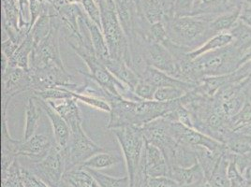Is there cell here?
<instances>
[{
    "label": "cell",
    "mask_w": 251,
    "mask_h": 187,
    "mask_svg": "<svg viewBox=\"0 0 251 187\" xmlns=\"http://www.w3.org/2000/svg\"><path fill=\"white\" fill-rule=\"evenodd\" d=\"M75 98H67L55 101H49L48 103L62 116L71 129L78 127L83 124L81 112L76 103Z\"/></svg>",
    "instance_id": "obj_20"
},
{
    "label": "cell",
    "mask_w": 251,
    "mask_h": 187,
    "mask_svg": "<svg viewBox=\"0 0 251 187\" xmlns=\"http://www.w3.org/2000/svg\"><path fill=\"white\" fill-rule=\"evenodd\" d=\"M172 130L176 141L190 146L193 149L202 147L217 154H223L227 150L225 143L210 136L203 134L195 128L172 122Z\"/></svg>",
    "instance_id": "obj_13"
},
{
    "label": "cell",
    "mask_w": 251,
    "mask_h": 187,
    "mask_svg": "<svg viewBox=\"0 0 251 187\" xmlns=\"http://www.w3.org/2000/svg\"><path fill=\"white\" fill-rule=\"evenodd\" d=\"M42 111V107L39 104L37 98L31 95L28 98L27 104H26L25 127V131H24V135H23L22 140H28L29 138H31L32 136L35 135Z\"/></svg>",
    "instance_id": "obj_26"
},
{
    "label": "cell",
    "mask_w": 251,
    "mask_h": 187,
    "mask_svg": "<svg viewBox=\"0 0 251 187\" xmlns=\"http://www.w3.org/2000/svg\"><path fill=\"white\" fill-rule=\"evenodd\" d=\"M141 79L147 81V83H151L152 85H154L157 88L171 86V87H177L180 89H183L186 92H188L198 86L196 84L180 81L176 78L169 75L167 73L160 71L157 69H154L149 66L142 74Z\"/></svg>",
    "instance_id": "obj_17"
},
{
    "label": "cell",
    "mask_w": 251,
    "mask_h": 187,
    "mask_svg": "<svg viewBox=\"0 0 251 187\" xmlns=\"http://www.w3.org/2000/svg\"><path fill=\"white\" fill-rule=\"evenodd\" d=\"M168 177L175 180L181 187H193L206 179L199 162L188 167L171 166Z\"/></svg>",
    "instance_id": "obj_18"
},
{
    "label": "cell",
    "mask_w": 251,
    "mask_h": 187,
    "mask_svg": "<svg viewBox=\"0 0 251 187\" xmlns=\"http://www.w3.org/2000/svg\"><path fill=\"white\" fill-rule=\"evenodd\" d=\"M76 54H78L84 61L89 71L90 77L99 83L107 92H109L115 96H123L130 100H139L134 92H132L126 85L120 82L115 77L110 70L106 68L96 55L94 50L85 47L83 44L79 43H68Z\"/></svg>",
    "instance_id": "obj_4"
},
{
    "label": "cell",
    "mask_w": 251,
    "mask_h": 187,
    "mask_svg": "<svg viewBox=\"0 0 251 187\" xmlns=\"http://www.w3.org/2000/svg\"><path fill=\"white\" fill-rule=\"evenodd\" d=\"M103 147L98 145L85 134L83 125L71 129V138L69 144L64 149L66 160H67V170L81 166L86 160L91 158L99 153L105 152Z\"/></svg>",
    "instance_id": "obj_8"
},
{
    "label": "cell",
    "mask_w": 251,
    "mask_h": 187,
    "mask_svg": "<svg viewBox=\"0 0 251 187\" xmlns=\"http://www.w3.org/2000/svg\"><path fill=\"white\" fill-rule=\"evenodd\" d=\"M17 158L12 165L2 173V187H25L22 181L21 166Z\"/></svg>",
    "instance_id": "obj_32"
},
{
    "label": "cell",
    "mask_w": 251,
    "mask_h": 187,
    "mask_svg": "<svg viewBox=\"0 0 251 187\" xmlns=\"http://www.w3.org/2000/svg\"><path fill=\"white\" fill-rule=\"evenodd\" d=\"M31 90L29 70L20 68H8L2 73V115H7L8 106L13 96Z\"/></svg>",
    "instance_id": "obj_12"
},
{
    "label": "cell",
    "mask_w": 251,
    "mask_h": 187,
    "mask_svg": "<svg viewBox=\"0 0 251 187\" xmlns=\"http://www.w3.org/2000/svg\"><path fill=\"white\" fill-rule=\"evenodd\" d=\"M21 177L25 187H50L40 178L36 176L29 169L21 166Z\"/></svg>",
    "instance_id": "obj_41"
},
{
    "label": "cell",
    "mask_w": 251,
    "mask_h": 187,
    "mask_svg": "<svg viewBox=\"0 0 251 187\" xmlns=\"http://www.w3.org/2000/svg\"><path fill=\"white\" fill-rule=\"evenodd\" d=\"M194 0H176L174 8V17H189L193 10Z\"/></svg>",
    "instance_id": "obj_42"
},
{
    "label": "cell",
    "mask_w": 251,
    "mask_h": 187,
    "mask_svg": "<svg viewBox=\"0 0 251 187\" xmlns=\"http://www.w3.org/2000/svg\"><path fill=\"white\" fill-rule=\"evenodd\" d=\"M178 99L160 102L143 99L130 100L123 96H114L109 101L111 113L106 127L110 130L124 126L142 127L157 118L164 117L176 108Z\"/></svg>",
    "instance_id": "obj_1"
},
{
    "label": "cell",
    "mask_w": 251,
    "mask_h": 187,
    "mask_svg": "<svg viewBox=\"0 0 251 187\" xmlns=\"http://www.w3.org/2000/svg\"><path fill=\"white\" fill-rule=\"evenodd\" d=\"M19 44H16L15 42H12L11 39H7L5 41L2 42L1 44V54L6 56L8 58V60H10L12 55L14 54V52L16 51V49L18 48Z\"/></svg>",
    "instance_id": "obj_43"
},
{
    "label": "cell",
    "mask_w": 251,
    "mask_h": 187,
    "mask_svg": "<svg viewBox=\"0 0 251 187\" xmlns=\"http://www.w3.org/2000/svg\"><path fill=\"white\" fill-rule=\"evenodd\" d=\"M106 68L120 82L126 85L132 92L136 87L141 77L125 61L112 58L111 56L103 61Z\"/></svg>",
    "instance_id": "obj_19"
},
{
    "label": "cell",
    "mask_w": 251,
    "mask_h": 187,
    "mask_svg": "<svg viewBox=\"0 0 251 187\" xmlns=\"http://www.w3.org/2000/svg\"><path fill=\"white\" fill-rule=\"evenodd\" d=\"M214 19L209 16L174 17L163 22V23L167 30L168 39L191 52L213 37L210 33L209 25Z\"/></svg>",
    "instance_id": "obj_2"
},
{
    "label": "cell",
    "mask_w": 251,
    "mask_h": 187,
    "mask_svg": "<svg viewBox=\"0 0 251 187\" xmlns=\"http://www.w3.org/2000/svg\"><path fill=\"white\" fill-rule=\"evenodd\" d=\"M112 132L116 137L124 154L129 187H135L146 145L142 129L138 126H124L115 128Z\"/></svg>",
    "instance_id": "obj_6"
},
{
    "label": "cell",
    "mask_w": 251,
    "mask_h": 187,
    "mask_svg": "<svg viewBox=\"0 0 251 187\" xmlns=\"http://www.w3.org/2000/svg\"><path fill=\"white\" fill-rule=\"evenodd\" d=\"M243 176L246 181V186L251 187V166L247 167L243 172Z\"/></svg>",
    "instance_id": "obj_45"
},
{
    "label": "cell",
    "mask_w": 251,
    "mask_h": 187,
    "mask_svg": "<svg viewBox=\"0 0 251 187\" xmlns=\"http://www.w3.org/2000/svg\"><path fill=\"white\" fill-rule=\"evenodd\" d=\"M228 178H229L230 187H246V181L244 179V176L239 171L234 160L232 159H230L229 166H228Z\"/></svg>",
    "instance_id": "obj_39"
},
{
    "label": "cell",
    "mask_w": 251,
    "mask_h": 187,
    "mask_svg": "<svg viewBox=\"0 0 251 187\" xmlns=\"http://www.w3.org/2000/svg\"><path fill=\"white\" fill-rule=\"evenodd\" d=\"M95 180L98 182L100 187H129V178L128 176L124 178H114V177L105 175L98 170L85 168Z\"/></svg>",
    "instance_id": "obj_34"
},
{
    "label": "cell",
    "mask_w": 251,
    "mask_h": 187,
    "mask_svg": "<svg viewBox=\"0 0 251 187\" xmlns=\"http://www.w3.org/2000/svg\"><path fill=\"white\" fill-rule=\"evenodd\" d=\"M34 42L31 35H28L19 44L18 48L9 60V68H20L25 70H30V57L34 49Z\"/></svg>",
    "instance_id": "obj_24"
},
{
    "label": "cell",
    "mask_w": 251,
    "mask_h": 187,
    "mask_svg": "<svg viewBox=\"0 0 251 187\" xmlns=\"http://www.w3.org/2000/svg\"><path fill=\"white\" fill-rule=\"evenodd\" d=\"M100 9L101 30L112 58L125 61L130 67L129 43L119 21L115 0H97Z\"/></svg>",
    "instance_id": "obj_3"
},
{
    "label": "cell",
    "mask_w": 251,
    "mask_h": 187,
    "mask_svg": "<svg viewBox=\"0 0 251 187\" xmlns=\"http://www.w3.org/2000/svg\"><path fill=\"white\" fill-rule=\"evenodd\" d=\"M142 187H181L177 183L168 176L148 177Z\"/></svg>",
    "instance_id": "obj_40"
},
{
    "label": "cell",
    "mask_w": 251,
    "mask_h": 187,
    "mask_svg": "<svg viewBox=\"0 0 251 187\" xmlns=\"http://www.w3.org/2000/svg\"><path fill=\"white\" fill-rule=\"evenodd\" d=\"M230 35L233 37L231 42L240 52L242 56L251 53V26L241 20H238L230 29Z\"/></svg>",
    "instance_id": "obj_23"
},
{
    "label": "cell",
    "mask_w": 251,
    "mask_h": 187,
    "mask_svg": "<svg viewBox=\"0 0 251 187\" xmlns=\"http://www.w3.org/2000/svg\"><path fill=\"white\" fill-rule=\"evenodd\" d=\"M91 187H100V185L98 184V182L95 180L94 182H93V184H92V186Z\"/></svg>",
    "instance_id": "obj_47"
},
{
    "label": "cell",
    "mask_w": 251,
    "mask_h": 187,
    "mask_svg": "<svg viewBox=\"0 0 251 187\" xmlns=\"http://www.w3.org/2000/svg\"><path fill=\"white\" fill-rule=\"evenodd\" d=\"M157 87L147 83V81L141 79L134 89V93L140 99L143 100H154Z\"/></svg>",
    "instance_id": "obj_37"
},
{
    "label": "cell",
    "mask_w": 251,
    "mask_h": 187,
    "mask_svg": "<svg viewBox=\"0 0 251 187\" xmlns=\"http://www.w3.org/2000/svg\"><path fill=\"white\" fill-rule=\"evenodd\" d=\"M158 1L165 14L164 22L174 18V8H175L176 0H158Z\"/></svg>",
    "instance_id": "obj_44"
},
{
    "label": "cell",
    "mask_w": 251,
    "mask_h": 187,
    "mask_svg": "<svg viewBox=\"0 0 251 187\" xmlns=\"http://www.w3.org/2000/svg\"><path fill=\"white\" fill-rule=\"evenodd\" d=\"M229 125L234 132L251 125V102L247 100L240 111L229 120Z\"/></svg>",
    "instance_id": "obj_33"
},
{
    "label": "cell",
    "mask_w": 251,
    "mask_h": 187,
    "mask_svg": "<svg viewBox=\"0 0 251 187\" xmlns=\"http://www.w3.org/2000/svg\"><path fill=\"white\" fill-rule=\"evenodd\" d=\"M69 92L76 100H79V101L84 102L85 104L89 105L90 107L94 108L96 110L102 111V112L109 113V114L111 113V106L107 101H105L101 98H98V97H94V96L77 93V92L73 91L71 89H69Z\"/></svg>",
    "instance_id": "obj_35"
},
{
    "label": "cell",
    "mask_w": 251,
    "mask_h": 187,
    "mask_svg": "<svg viewBox=\"0 0 251 187\" xmlns=\"http://www.w3.org/2000/svg\"><path fill=\"white\" fill-rule=\"evenodd\" d=\"M83 18L89 32L95 53L98 56V58L101 62H103L107 58L110 57V53H109V49H108L102 30L98 24H96L94 22L86 15V13L83 14Z\"/></svg>",
    "instance_id": "obj_22"
},
{
    "label": "cell",
    "mask_w": 251,
    "mask_h": 187,
    "mask_svg": "<svg viewBox=\"0 0 251 187\" xmlns=\"http://www.w3.org/2000/svg\"><path fill=\"white\" fill-rule=\"evenodd\" d=\"M135 8L138 16L149 24L164 22L165 14L158 0H135Z\"/></svg>",
    "instance_id": "obj_21"
},
{
    "label": "cell",
    "mask_w": 251,
    "mask_h": 187,
    "mask_svg": "<svg viewBox=\"0 0 251 187\" xmlns=\"http://www.w3.org/2000/svg\"><path fill=\"white\" fill-rule=\"evenodd\" d=\"M67 169V160L64 150L53 144L47 156L33 163L30 170L50 187H59Z\"/></svg>",
    "instance_id": "obj_9"
},
{
    "label": "cell",
    "mask_w": 251,
    "mask_h": 187,
    "mask_svg": "<svg viewBox=\"0 0 251 187\" xmlns=\"http://www.w3.org/2000/svg\"><path fill=\"white\" fill-rule=\"evenodd\" d=\"M141 166L148 177L168 176L170 167L161 150L157 146L146 143Z\"/></svg>",
    "instance_id": "obj_16"
},
{
    "label": "cell",
    "mask_w": 251,
    "mask_h": 187,
    "mask_svg": "<svg viewBox=\"0 0 251 187\" xmlns=\"http://www.w3.org/2000/svg\"><path fill=\"white\" fill-rule=\"evenodd\" d=\"M242 6L240 5L233 11L220 14L210 23L209 30L212 36L219 33L229 32L234 26V24L239 20Z\"/></svg>",
    "instance_id": "obj_27"
},
{
    "label": "cell",
    "mask_w": 251,
    "mask_h": 187,
    "mask_svg": "<svg viewBox=\"0 0 251 187\" xmlns=\"http://www.w3.org/2000/svg\"><path fill=\"white\" fill-rule=\"evenodd\" d=\"M49 14L52 17V27L49 35L42 42L34 46L30 68L42 69L46 67H59L66 69L59 49V30L62 25L55 7H52Z\"/></svg>",
    "instance_id": "obj_7"
},
{
    "label": "cell",
    "mask_w": 251,
    "mask_h": 187,
    "mask_svg": "<svg viewBox=\"0 0 251 187\" xmlns=\"http://www.w3.org/2000/svg\"><path fill=\"white\" fill-rule=\"evenodd\" d=\"M227 152L228 149L220 156L211 175L208 179H206L209 183L210 187H230L228 178V166L230 159Z\"/></svg>",
    "instance_id": "obj_28"
},
{
    "label": "cell",
    "mask_w": 251,
    "mask_h": 187,
    "mask_svg": "<svg viewBox=\"0 0 251 187\" xmlns=\"http://www.w3.org/2000/svg\"><path fill=\"white\" fill-rule=\"evenodd\" d=\"M37 100L40 106L42 107V111L45 112V114L47 115L51 122L52 132H53V140L55 145L58 146L62 150L66 149L69 144L70 138H71L70 126L63 119L62 116L59 115L47 101H44L40 98H37Z\"/></svg>",
    "instance_id": "obj_15"
},
{
    "label": "cell",
    "mask_w": 251,
    "mask_h": 187,
    "mask_svg": "<svg viewBox=\"0 0 251 187\" xmlns=\"http://www.w3.org/2000/svg\"><path fill=\"white\" fill-rule=\"evenodd\" d=\"M53 144L54 140L49 136L35 134L28 140H20L17 156L28 157L36 162L47 156Z\"/></svg>",
    "instance_id": "obj_14"
},
{
    "label": "cell",
    "mask_w": 251,
    "mask_h": 187,
    "mask_svg": "<svg viewBox=\"0 0 251 187\" xmlns=\"http://www.w3.org/2000/svg\"><path fill=\"white\" fill-rule=\"evenodd\" d=\"M120 161H121L120 156H116L114 153L105 151L92 156L91 158L86 160L81 166L84 168L100 170L102 168H108V167L115 166Z\"/></svg>",
    "instance_id": "obj_30"
},
{
    "label": "cell",
    "mask_w": 251,
    "mask_h": 187,
    "mask_svg": "<svg viewBox=\"0 0 251 187\" xmlns=\"http://www.w3.org/2000/svg\"><path fill=\"white\" fill-rule=\"evenodd\" d=\"M242 3H247V4H251V0H238Z\"/></svg>",
    "instance_id": "obj_48"
},
{
    "label": "cell",
    "mask_w": 251,
    "mask_h": 187,
    "mask_svg": "<svg viewBox=\"0 0 251 187\" xmlns=\"http://www.w3.org/2000/svg\"><path fill=\"white\" fill-rule=\"evenodd\" d=\"M80 3H82L86 15L101 28L100 9L97 0H81Z\"/></svg>",
    "instance_id": "obj_38"
},
{
    "label": "cell",
    "mask_w": 251,
    "mask_h": 187,
    "mask_svg": "<svg viewBox=\"0 0 251 187\" xmlns=\"http://www.w3.org/2000/svg\"><path fill=\"white\" fill-rule=\"evenodd\" d=\"M141 129L146 143L159 148L167 161L177 144L173 134L172 122L164 117H160L143 125Z\"/></svg>",
    "instance_id": "obj_11"
},
{
    "label": "cell",
    "mask_w": 251,
    "mask_h": 187,
    "mask_svg": "<svg viewBox=\"0 0 251 187\" xmlns=\"http://www.w3.org/2000/svg\"><path fill=\"white\" fill-rule=\"evenodd\" d=\"M31 76L32 90L43 91L52 88L64 87L74 91L78 86L74 83V77L66 69L59 67H46L29 70Z\"/></svg>",
    "instance_id": "obj_10"
},
{
    "label": "cell",
    "mask_w": 251,
    "mask_h": 187,
    "mask_svg": "<svg viewBox=\"0 0 251 187\" xmlns=\"http://www.w3.org/2000/svg\"><path fill=\"white\" fill-rule=\"evenodd\" d=\"M197 72L201 78L220 76L235 71L244 64V56L234 47L230 45L215 51L205 52L193 59Z\"/></svg>",
    "instance_id": "obj_5"
},
{
    "label": "cell",
    "mask_w": 251,
    "mask_h": 187,
    "mask_svg": "<svg viewBox=\"0 0 251 187\" xmlns=\"http://www.w3.org/2000/svg\"><path fill=\"white\" fill-rule=\"evenodd\" d=\"M94 177L82 166H75L67 170L62 177V187H91Z\"/></svg>",
    "instance_id": "obj_25"
},
{
    "label": "cell",
    "mask_w": 251,
    "mask_h": 187,
    "mask_svg": "<svg viewBox=\"0 0 251 187\" xmlns=\"http://www.w3.org/2000/svg\"><path fill=\"white\" fill-rule=\"evenodd\" d=\"M188 93L183 89H180L177 87H159L157 88L154 100L160 101V102H169L173 100H176L178 98L182 97L185 94Z\"/></svg>",
    "instance_id": "obj_36"
},
{
    "label": "cell",
    "mask_w": 251,
    "mask_h": 187,
    "mask_svg": "<svg viewBox=\"0 0 251 187\" xmlns=\"http://www.w3.org/2000/svg\"><path fill=\"white\" fill-rule=\"evenodd\" d=\"M232 42H233V37L230 35V32L219 33V34L213 36L211 39H209L198 49L188 52V57L190 59H195L205 52L215 51L218 49H221L223 47H226V46L230 45Z\"/></svg>",
    "instance_id": "obj_29"
},
{
    "label": "cell",
    "mask_w": 251,
    "mask_h": 187,
    "mask_svg": "<svg viewBox=\"0 0 251 187\" xmlns=\"http://www.w3.org/2000/svg\"><path fill=\"white\" fill-rule=\"evenodd\" d=\"M238 132H242V133H245V134H249L251 135V125L247 126V127H244L240 130H238Z\"/></svg>",
    "instance_id": "obj_46"
},
{
    "label": "cell",
    "mask_w": 251,
    "mask_h": 187,
    "mask_svg": "<svg viewBox=\"0 0 251 187\" xmlns=\"http://www.w3.org/2000/svg\"><path fill=\"white\" fill-rule=\"evenodd\" d=\"M52 27V17L48 13L43 14L36 21L34 25L31 27V30L29 32V34L33 38V42H34L35 46L37 44H39L42 40H44L49 35Z\"/></svg>",
    "instance_id": "obj_31"
}]
</instances>
